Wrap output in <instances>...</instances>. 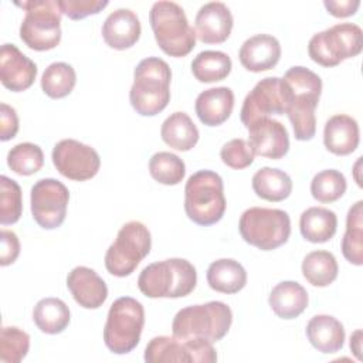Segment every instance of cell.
<instances>
[{
  "label": "cell",
  "instance_id": "obj_35",
  "mask_svg": "<svg viewBox=\"0 0 363 363\" xmlns=\"http://www.w3.org/2000/svg\"><path fill=\"white\" fill-rule=\"evenodd\" d=\"M149 173L160 184L176 186L184 179L186 164L172 152H157L149 160Z\"/></svg>",
  "mask_w": 363,
  "mask_h": 363
},
{
  "label": "cell",
  "instance_id": "obj_4",
  "mask_svg": "<svg viewBox=\"0 0 363 363\" xmlns=\"http://www.w3.org/2000/svg\"><path fill=\"white\" fill-rule=\"evenodd\" d=\"M231 323L230 306L221 301H211L180 309L173 318L172 332L180 339H204L214 343L228 333Z\"/></svg>",
  "mask_w": 363,
  "mask_h": 363
},
{
  "label": "cell",
  "instance_id": "obj_44",
  "mask_svg": "<svg viewBox=\"0 0 363 363\" xmlns=\"http://www.w3.org/2000/svg\"><path fill=\"white\" fill-rule=\"evenodd\" d=\"M325 9L328 10L329 14L343 18V17H349L356 14L360 1L359 0H325L323 1Z\"/></svg>",
  "mask_w": 363,
  "mask_h": 363
},
{
  "label": "cell",
  "instance_id": "obj_18",
  "mask_svg": "<svg viewBox=\"0 0 363 363\" xmlns=\"http://www.w3.org/2000/svg\"><path fill=\"white\" fill-rule=\"evenodd\" d=\"M233 14L221 1L203 4L194 18L196 37L204 44L224 43L233 30Z\"/></svg>",
  "mask_w": 363,
  "mask_h": 363
},
{
  "label": "cell",
  "instance_id": "obj_27",
  "mask_svg": "<svg viewBox=\"0 0 363 363\" xmlns=\"http://www.w3.org/2000/svg\"><path fill=\"white\" fill-rule=\"evenodd\" d=\"M160 136L172 149L187 152L197 145L200 133L191 118L186 112L177 111L164 119L160 128Z\"/></svg>",
  "mask_w": 363,
  "mask_h": 363
},
{
  "label": "cell",
  "instance_id": "obj_8",
  "mask_svg": "<svg viewBox=\"0 0 363 363\" xmlns=\"http://www.w3.org/2000/svg\"><path fill=\"white\" fill-rule=\"evenodd\" d=\"M145 325L143 305L132 296H121L111 305L104 326L105 346L115 354L132 352Z\"/></svg>",
  "mask_w": 363,
  "mask_h": 363
},
{
  "label": "cell",
  "instance_id": "obj_31",
  "mask_svg": "<svg viewBox=\"0 0 363 363\" xmlns=\"http://www.w3.org/2000/svg\"><path fill=\"white\" fill-rule=\"evenodd\" d=\"M233 68L231 58L223 51L206 50L191 61V72L199 82L210 84L225 79Z\"/></svg>",
  "mask_w": 363,
  "mask_h": 363
},
{
  "label": "cell",
  "instance_id": "obj_7",
  "mask_svg": "<svg viewBox=\"0 0 363 363\" xmlns=\"http://www.w3.org/2000/svg\"><path fill=\"white\" fill-rule=\"evenodd\" d=\"M26 10L20 26V38L34 51H48L61 41V9L57 0L16 1Z\"/></svg>",
  "mask_w": 363,
  "mask_h": 363
},
{
  "label": "cell",
  "instance_id": "obj_43",
  "mask_svg": "<svg viewBox=\"0 0 363 363\" xmlns=\"http://www.w3.org/2000/svg\"><path fill=\"white\" fill-rule=\"evenodd\" d=\"M18 132V116L13 106L1 102L0 105V139L3 142L13 139Z\"/></svg>",
  "mask_w": 363,
  "mask_h": 363
},
{
  "label": "cell",
  "instance_id": "obj_39",
  "mask_svg": "<svg viewBox=\"0 0 363 363\" xmlns=\"http://www.w3.org/2000/svg\"><path fill=\"white\" fill-rule=\"evenodd\" d=\"M0 223L14 224L23 213V196L18 183L7 176L0 177Z\"/></svg>",
  "mask_w": 363,
  "mask_h": 363
},
{
  "label": "cell",
  "instance_id": "obj_23",
  "mask_svg": "<svg viewBox=\"0 0 363 363\" xmlns=\"http://www.w3.org/2000/svg\"><path fill=\"white\" fill-rule=\"evenodd\" d=\"M234 108V92L228 86H216L204 89L196 98L194 109L197 118L206 126H218L224 123Z\"/></svg>",
  "mask_w": 363,
  "mask_h": 363
},
{
  "label": "cell",
  "instance_id": "obj_30",
  "mask_svg": "<svg viewBox=\"0 0 363 363\" xmlns=\"http://www.w3.org/2000/svg\"><path fill=\"white\" fill-rule=\"evenodd\" d=\"M33 320L43 333H61L69 325V308L64 301L58 298L40 299L34 306Z\"/></svg>",
  "mask_w": 363,
  "mask_h": 363
},
{
  "label": "cell",
  "instance_id": "obj_15",
  "mask_svg": "<svg viewBox=\"0 0 363 363\" xmlns=\"http://www.w3.org/2000/svg\"><path fill=\"white\" fill-rule=\"evenodd\" d=\"M286 101L288 95L282 78L267 77L258 81L242 102L240 112L242 125L248 128L257 119L269 118L271 115H284Z\"/></svg>",
  "mask_w": 363,
  "mask_h": 363
},
{
  "label": "cell",
  "instance_id": "obj_22",
  "mask_svg": "<svg viewBox=\"0 0 363 363\" xmlns=\"http://www.w3.org/2000/svg\"><path fill=\"white\" fill-rule=\"evenodd\" d=\"M359 140L360 130L354 118L337 113L326 121L323 128V145L330 153L336 156L350 155L357 149Z\"/></svg>",
  "mask_w": 363,
  "mask_h": 363
},
{
  "label": "cell",
  "instance_id": "obj_10",
  "mask_svg": "<svg viewBox=\"0 0 363 363\" xmlns=\"http://www.w3.org/2000/svg\"><path fill=\"white\" fill-rule=\"evenodd\" d=\"M363 31L357 24L339 23L312 35L308 43L311 60L322 67H336L362 52Z\"/></svg>",
  "mask_w": 363,
  "mask_h": 363
},
{
  "label": "cell",
  "instance_id": "obj_33",
  "mask_svg": "<svg viewBox=\"0 0 363 363\" xmlns=\"http://www.w3.org/2000/svg\"><path fill=\"white\" fill-rule=\"evenodd\" d=\"M339 272L335 255L325 250L309 252L302 261V275L313 286L323 288L330 285Z\"/></svg>",
  "mask_w": 363,
  "mask_h": 363
},
{
  "label": "cell",
  "instance_id": "obj_12",
  "mask_svg": "<svg viewBox=\"0 0 363 363\" xmlns=\"http://www.w3.org/2000/svg\"><path fill=\"white\" fill-rule=\"evenodd\" d=\"M147 363H213L217 360L213 343L204 339H180L176 336H155L145 349Z\"/></svg>",
  "mask_w": 363,
  "mask_h": 363
},
{
  "label": "cell",
  "instance_id": "obj_5",
  "mask_svg": "<svg viewBox=\"0 0 363 363\" xmlns=\"http://www.w3.org/2000/svg\"><path fill=\"white\" fill-rule=\"evenodd\" d=\"M149 21L155 40L164 54L180 58L196 47V31L177 3L166 0L153 3Z\"/></svg>",
  "mask_w": 363,
  "mask_h": 363
},
{
  "label": "cell",
  "instance_id": "obj_11",
  "mask_svg": "<svg viewBox=\"0 0 363 363\" xmlns=\"http://www.w3.org/2000/svg\"><path fill=\"white\" fill-rule=\"evenodd\" d=\"M152 248V237L147 227L140 221H128L121 227L115 241L105 254V268L113 277H128Z\"/></svg>",
  "mask_w": 363,
  "mask_h": 363
},
{
  "label": "cell",
  "instance_id": "obj_28",
  "mask_svg": "<svg viewBox=\"0 0 363 363\" xmlns=\"http://www.w3.org/2000/svg\"><path fill=\"white\" fill-rule=\"evenodd\" d=\"M299 230L306 241L322 244L336 234L337 217L326 207H309L299 217Z\"/></svg>",
  "mask_w": 363,
  "mask_h": 363
},
{
  "label": "cell",
  "instance_id": "obj_29",
  "mask_svg": "<svg viewBox=\"0 0 363 363\" xmlns=\"http://www.w3.org/2000/svg\"><path fill=\"white\" fill-rule=\"evenodd\" d=\"M251 182L252 190L259 199L274 203L288 199L294 187L291 177L284 170L268 166L257 170Z\"/></svg>",
  "mask_w": 363,
  "mask_h": 363
},
{
  "label": "cell",
  "instance_id": "obj_38",
  "mask_svg": "<svg viewBox=\"0 0 363 363\" xmlns=\"http://www.w3.org/2000/svg\"><path fill=\"white\" fill-rule=\"evenodd\" d=\"M30 350V336L17 326H3L0 333V362L18 363Z\"/></svg>",
  "mask_w": 363,
  "mask_h": 363
},
{
  "label": "cell",
  "instance_id": "obj_13",
  "mask_svg": "<svg viewBox=\"0 0 363 363\" xmlns=\"http://www.w3.org/2000/svg\"><path fill=\"white\" fill-rule=\"evenodd\" d=\"M69 191L57 179H40L31 187V214L34 221L45 228H58L67 216Z\"/></svg>",
  "mask_w": 363,
  "mask_h": 363
},
{
  "label": "cell",
  "instance_id": "obj_41",
  "mask_svg": "<svg viewBox=\"0 0 363 363\" xmlns=\"http://www.w3.org/2000/svg\"><path fill=\"white\" fill-rule=\"evenodd\" d=\"M61 13L71 20H81L102 11L109 3L106 0H57Z\"/></svg>",
  "mask_w": 363,
  "mask_h": 363
},
{
  "label": "cell",
  "instance_id": "obj_3",
  "mask_svg": "<svg viewBox=\"0 0 363 363\" xmlns=\"http://www.w3.org/2000/svg\"><path fill=\"white\" fill-rule=\"evenodd\" d=\"M197 284L194 265L184 258H169L145 267L138 278L139 291L152 299L183 298Z\"/></svg>",
  "mask_w": 363,
  "mask_h": 363
},
{
  "label": "cell",
  "instance_id": "obj_9",
  "mask_svg": "<svg viewBox=\"0 0 363 363\" xmlns=\"http://www.w3.org/2000/svg\"><path fill=\"white\" fill-rule=\"evenodd\" d=\"M238 230L245 242L262 251H271L285 244L291 235L289 214L279 208L250 207L238 223Z\"/></svg>",
  "mask_w": 363,
  "mask_h": 363
},
{
  "label": "cell",
  "instance_id": "obj_14",
  "mask_svg": "<svg viewBox=\"0 0 363 363\" xmlns=\"http://www.w3.org/2000/svg\"><path fill=\"white\" fill-rule=\"evenodd\" d=\"M51 159L60 174L75 182L92 179L101 167L98 152L75 139H62L55 143Z\"/></svg>",
  "mask_w": 363,
  "mask_h": 363
},
{
  "label": "cell",
  "instance_id": "obj_16",
  "mask_svg": "<svg viewBox=\"0 0 363 363\" xmlns=\"http://www.w3.org/2000/svg\"><path fill=\"white\" fill-rule=\"evenodd\" d=\"M248 143L254 155L278 160L289 150V135L286 128L272 118L254 121L248 128Z\"/></svg>",
  "mask_w": 363,
  "mask_h": 363
},
{
  "label": "cell",
  "instance_id": "obj_26",
  "mask_svg": "<svg viewBox=\"0 0 363 363\" xmlns=\"http://www.w3.org/2000/svg\"><path fill=\"white\" fill-rule=\"evenodd\" d=\"M208 286L221 294H237L247 284V271L244 267L231 258H220L213 261L207 268Z\"/></svg>",
  "mask_w": 363,
  "mask_h": 363
},
{
  "label": "cell",
  "instance_id": "obj_40",
  "mask_svg": "<svg viewBox=\"0 0 363 363\" xmlns=\"http://www.w3.org/2000/svg\"><path fill=\"white\" fill-rule=\"evenodd\" d=\"M220 157L225 166L235 170H241L252 164L255 155L245 139L237 138V139L228 140L221 147Z\"/></svg>",
  "mask_w": 363,
  "mask_h": 363
},
{
  "label": "cell",
  "instance_id": "obj_21",
  "mask_svg": "<svg viewBox=\"0 0 363 363\" xmlns=\"http://www.w3.org/2000/svg\"><path fill=\"white\" fill-rule=\"evenodd\" d=\"M142 33L139 17L129 9L112 11L102 24V38L113 50L133 47Z\"/></svg>",
  "mask_w": 363,
  "mask_h": 363
},
{
  "label": "cell",
  "instance_id": "obj_20",
  "mask_svg": "<svg viewBox=\"0 0 363 363\" xmlns=\"http://www.w3.org/2000/svg\"><path fill=\"white\" fill-rule=\"evenodd\" d=\"M238 58L247 71H268L274 68L281 58V44L274 35L255 34L242 43Z\"/></svg>",
  "mask_w": 363,
  "mask_h": 363
},
{
  "label": "cell",
  "instance_id": "obj_42",
  "mask_svg": "<svg viewBox=\"0 0 363 363\" xmlns=\"http://www.w3.org/2000/svg\"><path fill=\"white\" fill-rule=\"evenodd\" d=\"M0 242H1V251H0V265L7 267L13 264L18 255H20V241L16 233L10 230H1L0 231Z\"/></svg>",
  "mask_w": 363,
  "mask_h": 363
},
{
  "label": "cell",
  "instance_id": "obj_25",
  "mask_svg": "<svg viewBox=\"0 0 363 363\" xmlns=\"http://www.w3.org/2000/svg\"><path fill=\"white\" fill-rule=\"evenodd\" d=\"M309 298L306 289L295 281H282L277 284L268 298L272 312L281 319L298 318L308 306Z\"/></svg>",
  "mask_w": 363,
  "mask_h": 363
},
{
  "label": "cell",
  "instance_id": "obj_17",
  "mask_svg": "<svg viewBox=\"0 0 363 363\" xmlns=\"http://www.w3.org/2000/svg\"><path fill=\"white\" fill-rule=\"evenodd\" d=\"M37 77V65L14 44H3L0 50V81L13 91L28 89Z\"/></svg>",
  "mask_w": 363,
  "mask_h": 363
},
{
  "label": "cell",
  "instance_id": "obj_36",
  "mask_svg": "<svg viewBox=\"0 0 363 363\" xmlns=\"http://www.w3.org/2000/svg\"><path fill=\"white\" fill-rule=\"evenodd\" d=\"M44 164L41 147L31 142H23L13 146L7 153V166L20 176H31Z\"/></svg>",
  "mask_w": 363,
  "mask_h": 363
},
{
  "label": "cell",
  "instance_id": "obj_6",
  "mask_svg": "<svg viewBox=\"0 0 363 363\" xmlns=\"http://www.w3.org/2000/svg\"><path fill=\"white\" fill-rule=\"evenodd\" d=\"M225 206L224 183L218 173L199 170L187 179L184 211L193 223L204 227L218 223L224 216Z\"/></svg>",
  "mask_w": 363,
  "mask_h": 363
},
{
  "label": "cell",
  "instance_id": "obj_24",
  "mask_svg": "<svg viewBox=\"0 0 363 363\" xmlns=\"http://www.w3.org/2000/svg\"><path fill=\"white\" fill-rule=\"evenodd\" d=\"M309 343L320 353H336L345 345V328L330 315H315L306 325Z\"/></svg>",
  "mask_w": 363,
  "mask_h": 363
},
{
  "label": "cell",
  "instance_id": "obj_19",
  "mask_svg": "<svg viewBox=\"0 0 363 363\" xmlns=\"http://www.w3.org/2000/svg\"><path fill=\"white\" fill-rule=\"evenodd\" d=\"M67 286L74 301L85 309H96L108 298L105 281L92 268L84 265L75 267L68 272Z\"/></svg>",
  "mask_w": 363,
  "mask_h": 363
},
{
  "label": "cell",
  "instance_id": "obj_45",
  "mask_svg": "<svg viewBox=\"0 0 363 363\" xmlns=\"http://www.w3.org/2000/svg\"><path fill=\"white\" fill-rule=\"evenodd\" d=\"M350 350L359 360H362V353H360L362 352V330L360 329L354 330L350 336Z\"/></svg>",
  "mask_w": 363,
  "mask_h": 363
},
{
  "label": "cell",
  "instance_id": "obj_2",
  "mask_svg": "<svg viewBox=\"0 0 363 363\" xmlns=\"http://www.w3.org/2000/svg\"><path fill=\"white\" fill-rule=\"evenodd\" d=\"M172 71L169 64L159 57L142 60L133 71V84L129 101L136 113L155 116L162 112L170 101Z\"/></svg>",
  "mask_w": 363,
  "mask_h": 363
},
{
  "label": "cell",
  "instance_id": "obj_37",
  "mask_svg": "<svg viewBox=\"0 0 363 363\" xmlns=\"http://www.w3.org/2000/svg\"><path fill=\"white\" fill-rule=\"evenodd\" d=\"M346 189V177L335 169H326L316 173L311 182V194L319 203H333L339 200Z\"/></svg>",
  "mask_w": 363,
  "mask_h": 363
},
{
  "label": "cell",
  "instance_id": "obj_32",
  "mask_svg": "<svg viewBox=\"0 0 363 363\" xmlns=\"http://www.w3.org/2000/svg\"><path fill=\"white\" fill-rule=\"evenodd\" d=\"M342 254L353 265H363V201H356L347 211Z\"/></svg>",
  "mask_w": 363,
  "mask_h": 363
},
{
  "label": "cell",
  "instance_id": "obj_34",
  "mask_svg": "<svg viewBox=\"0 0 363 363\" xmlns=\"http://www.w3.org/2000/svg\"><path fill=\"white\" fill-rule=\"evenodd\" d=\"M77 74L75 69L67 62L50 64L41 77L43 92L52 98L60 99L69 95L75 86Z\"/></svg>",
  "mask_w": 363,
  "mask_h": 363
},
{
  "label": "cell",
  "instance_id": "obj_1",
  "mask_svg": "<svg viewBox=\"0 0 363 363\" xmlns=\"http://www.w3.org/2000/svg\"><path fill=\"white\" fill-rule=\"evenodd\" d=\"M288 101L285 113L296 140H311L316 133L315 109L322 94L320 77L301 65L291 67L282 77Z\"/></svg>",
  "mask_w": 363,
  "mask_h": 363
}]
</instances>
